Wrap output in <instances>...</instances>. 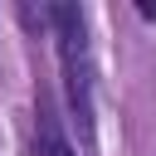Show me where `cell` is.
<instances>
[{"mask_svg": "<svg viewBox=\"0 0 156 156\" xmlns=\"http://www.w3.org/2000/svg\"><path fill=\"white\" fill-rule=\"evenodd\" d=\"M49 29L58 39V68H63L68 112L78 122L83 146H93V49H88L83 10L78 5H49Z\"/></svg>", "mask_w": 156, "mask_h": 156, "instance_id": "obj_1", "label": "cell"}, {"mask_svg": "<svg viewBox=\"0 0 156 156\" xmlns=\"http://www.w3.org/2000/svg\"><path fill=\"white\" fill-rule=\"evenodd\" d=\"M34 156H78L68 146V136L58 132V122L49 117V107L39 102V122H34Z\"/></svg>", "mask_w": 156, "mask_h": 156, "instance_id": "obj_2", "label": "cell"}]
</instances>
